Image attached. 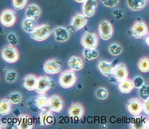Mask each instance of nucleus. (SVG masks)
Masks as SVG:
<instances>
[{"label":"nucleus","mask_w":149,"mask_h":129,"mask_svg":"<svg viewBox=\"0 0 149 129\" xmlns=\"http://www.w3.org/2000/svg\"><path fill=\"white\" fill-rule=\"evenodd\" d=\"M51 33L50 26L44 24L37 28L31 33V37L37 41H43L49 37Z\"/></svg>","instance_id":"f257e3e1"},{"label":"nucleus","mask_w":149,"mask_h":129,"mask_svg":"<svg viewBox=\"0 0 149 129\" xmlns=\"http://www.w3.org/2000/svg\"><path fill=\"white\" fill-rule=\"evenodd\" d=\"M76 82V76L74 72L67 70L61 74L59 79L60 86L63 88H69L73 86Z\"/></svg>","instance_id":"f03ea898"},{"label":"nucleus","mask_w":149,"mask_h":129,"mask_svg":"<svg viewBox=\"0 0 149 129\" xmlns=\"http://www.w3.org/2000/svg\"><path fill=\"white\" fill-rule=\"evenodd\" d=\"M3 59L9 63H14L19 59V53L15 48L8 46L3 50L1 53Z\"/></svg>","instance_id":"7ed1b4c3"},{"label":"nucleus","mask_w":149,"mask_h":129,"mask_svg":"<svg viewBox=\"0 0 149 129\" xmlns=\"http://www.w3.org/2000/svg\"><path fill=\"white\" fill-rule=\"evenodd\" d=\"M127 107L132 115L136 117L143 110V104L138 98H131L127 102Z\"/></svg>","instance_id":"20e7f679"},{"label":"nucleus","mask_w":149,"mask_h":129,"mask_svg":"<svg viewBox=\"0 0 149 129\" xmlns=\"http://www.w3.org/2000/svg\"><path fill=\"white\" fill-rule=\"evenodd\" d=\"M117 60H115L112 63H108L106 61L102 60L100 61L98 63V68L104 76L106 77H110L111 75L113 70L116 67Z\"/></svg>","instance_id":"39448f33"},{"label":"nucleus","mask_w":149,"mask_h":129,"mask_svg":"<svg viewBox=\"0 0 149 129\" xmlns=\"http://www.w3.org/2000/svg\"><path fill=\"white\" fill-rule=\"evenodd\" d=\"M81 42L85 48H90V49H95L97 47L98 39L96 35L92 33H87L84 36Z\"/></svg>","instance_id":"423d86ee"},{"label":"nucleus","mask_w":149,"mask_h":129,"mask_svg":"<svg viewBox=\"0 0 149 129\" xmlns=\"http://www.w3.org/2000/svg\"><path fill=\"white\" fill-rule=\"evenodd\" d=\"M99 32L100 36L103 40H109L112 37L113 28L108 21H102L100 24Z\"/></svg>","instance_id":"0eeeda50"},{"label":"nucleus","mask_w":149,"mask_h":129,"mask_svg":"<svg viewBox=\"0 0 149 129\" xmlns=\"http://www.w3.org/2000/svg\"><path fill=\"white\" fill-rule=\"evenodd\" d=\"M16 21V16L14 12L10 10H6L1 15V24L6 27L12 26Z\"/></svg>","instance_id":"6e6552de"},{"label":"nucleus","mask_w":149,"mask_h":129,"mask_svg":"<svg viewBox=\"0 0 149 129\" xmlns=\"http://www.w3.org/2000/svg\"><path fill=\"white\" fill-rule=\"evenodd\" d=\"M52 86L51 80L46 77H41L38 79L37 85L35 91L39 94H44Z\"/></svg>","instance_id":"1a4fd4ad"},{"label":"nucleus","mask_w":149,"mask_h":129,"mask_svg":"<svg viewBox=\"0 0 149 129\" xmlns=\"http://www.w3.org/2000/svg\"><path fill=\"white\" fill-rule=\"evenodd\" d=\"M148 32L147 24L143 22H138L136 23L132 30V35L136 38H141L144 37Z\"/></svg>","instance_id":"9d476101"},{"label":"nucleus","mask_w":149,"mask_h":129,"mask_svg":"<svg viewBox=\"0 0 149 129\" xmlns=\"http://www.w3.org/2000/svg\"><path fill=\"white\" fill-rule=\"evenodd\" d=\"M48 109L50 111L60 112L62 111L63 107V102L61 98L57 95H54L49 98Z\"/></svg>","instance_id":"9b49d317"},{"label":"nucleus","mask_w":149,"mask_h":129,"mask_svg":"<svg viewBox=\"0 0 149 129\" xmlns=\"http://www.w3.org/2000/svg\"><path fill=\"white\" fill-rule=\"evenodd\" d=\"M113 75H114L116 80L120 82L127 79L128 77V71L125 64L120 63L118 66H116L113 71Z\"/></svg>","instance_id":"f8f14e48"},{"label":"nucleus","mask_w":149,"mask_h":129,"mask_svg":"<svg viewBox=\"0 0 149 129\" xmlns=\"http://www.w3.org/2000/svg\"><path fill=\"white\" fill-rule=\"evenodd\" d=\"M87 24V19L85 15L77 14L74 16L71 25V30L76 31L85 26Z\"/></svg>","instance_id":"ddd939ff"},{"label":"nucleus","mask_w":149,"mask_h":129,"mask_svg":"<svg viewBox=\"0 0 149 129\" xmlns=\"http://www.w3.org/2000/svg\"><path fill=\"white\" fill-rule=\"evenodd\" d=\"M44 70L47 74H55L61 70V64L55 60L47 62L44 66Z\"/></svg>","instance_id":"4468645a"},{"label":"nucleus","mask_w":149,"mask_h":129,"mask_svg":"<svg viewBox=\"0 0 149 129\" xmlns=\"http://www.w3.org/2000/svg\"><path fill=\"white\" fill-rule=\"evenodd\" d=\"M97 6L95 0H86L83 5V14L86 17H91L95 13V9Z\"/></svg>","instance_id":"2eb2a0df"},{"label":"nucleus","mask_w":149,"mask_h":129,"mask_svg":"<svg viewBox=\"0 0 149 129\" xmlns=\"http://www.w3.org/2000/svg\"><path fill=\"white\" fill-rule=\"evenodd\" d=\"M84 112V109L83 106L78 103H75L71 106L69 114L70 117L72 118L74 120H80L82 118Z\"/></svg>","instance_id":"dca6fc26"},{"label":"nucleus","mask_w":149,"mask_h":129,"mask_svg":"<svg viewBox=\"0 0 149 129\" xmlns=\"http://www.w3.org/2000/svg\"><path fill=\"white\" fill-rule=\"evenodd\" d=\"M54 121V117L49 111L43 109L39 115L40 124L42 126H47L53 123Z\"/></svg>","instance_id":"f3484780"},{"label":"nucleus","mask_w":149,"mask_h":129,"mask_svg":"<svg viewBox=\"0 0 149 129\" xmlns=\"http://www.w3.org/2000/svg\"><path fill=\"white\" fill-rule=\"evenodd\" d=\"M55 40L59 42H64L69 38L70 34L66 28L59 27L54 30Z\"/></svg>","instance_id":"a211bd4d"},{"label":"nucleus","mask_w":149,"mask_h":129,"mask_svg":"<svg viewBox=\"0 0 149 129\" xmlns=\"http://www.w3.org/2000/svg\"><path fill=\"white\" fill-rule=\"evenodd\" d=\"M41 14L40 8L36 5H31L26 10V16L27 18L33 19L37 20Z\"/></svg>","instance_id":"6ab92c4d"},{"label":"nucleus","mask_w":149,"mask_h":129,"mask_svg":"<svg viewBox=\"0 0 149 129\" xmlns=\"http://www.w3.org/2000/svg\"><path fill=\"white\" fill-rule=\"evenodd\" d=\"M147 118L144 117H139L136 116V117L132 118L131 121V127L134 129H143L147 128Z\"/></svg>","instance_id":"aec40b11"},{"label":"nucleus","mask_w":149,"mask_h":129,"mask_svg":"<svg viewBox=\"0 0 149 129\" xmlns=\"http://www.w3.org/2000/svg\"><path fill=\"white\" fill-rule=\"evenodd\" d=\"M38 79L34 76H28L24 80L23 85L24 88L28 91H33L35 90L37 85Z\"/></svg>","instance_id":"412c9836"},{"label":"nucleus","mask_w":149,"mask_h":129,"mask_svg":"<svg viewBox=\"0 0 149 129\" xmlns=\"http://www.w3.org/2000/svg\"><path fill=\"white\" fill-rule=\"evenodd\" d=\"M127 3L129 8L134 11H138L145 8L147 0H127Z\"/></svg>","instance_id":"4be33fe9"},{"label":"nucleus","mask_w":149,"mask_h":129,"mask_svg":"<svg viewBox=\"0 0 149 129\" xmlns=\"http://www.w3.org/2000/svg\"><path fill=\"white\" fill-rule=\"evenodd\" d=\"M134 85L133 81H131L130 80L125 79L123 81L120 82L118 85V88L120 92L124 93V94H127L130 93L133 89Z\"/></svg>","instance_id":"5701e85b"},{"label":"nucleus","mask_w":149,"mask_h":129,"mask_svg":"<svg viewBox=\"0 0 149 129\" xmlns=\"http://www.w3.org/2000/svg\"><path fill=\"white\" fill-rule=\"evenodd\" d=\"M68 64H69V66L70 68V69L76 71L82 70L84 66L82 60L76 56L70 57Z\"/></svg>","instance_id":"b1692460"},{"label":"nucleus","mask_w":149,"mask_h":129,"mask_svg":"<svg viewBox=\"0 0 149 129\" xmlns=\"http://www.w3.org/2000/svg\"><path fill=\"white\" fill-rule=\"evenodd\" d=\"M37 21L33 19L27 18L22 22V28L27 33H31L37 28Z\"/></svg>","instance_id":"393cba45"},{"label":"nucleus","mask_w":149,"mask_h":129,"mask_svg":"<svg viewBox=\"0 0 149 129\" xmlns=\"http://www.w3.org/2000/svg\"><path fill=\"white\" fill-rule=\"evenodd\" d=\"M17 128L20 129H30L32 128V121L28 116H22L18 120Z\"/></svg>","instance_id":"a878e982"},{"label":"nucleus","mask_w":149,"mask_h":129,"mask_svg":"<svg viewBox=\"0 0 149 129\" xmlns=\"http://www.w3.org/2000/svg\"><path fill=\"white\" fill-rule=\"evenodd\" d=\"M10 101L8 98H3L0 103V112L2 116L8 115L11 110Z\"/></svg>","instance_id":"bb28decb"},{"label":"nucleus","mask_w":149,"mask_h":129,"mask_svg":"<svg viewBox=\"0 0 149 129\" xmlns=\"http://www.w3.org/2000/svg\"><path fill=\"white\" fill-rule=\"evenodd\" d=\"M49 98L46 95H40L36 100V104L38 106V108L42 109H46L49 105Z\"/></svg>","instance_id":"cd10ccee"},{"label":"nucleus","mask_w":149,"mask_h":129,"mask_svg":"<svg viewBox=\"0 0 149 129\" xmlns=\"http://www.w3.org/2000/svg\"><path fill=\"white\" fill-rule=\"evenodd\" d=\"M83 55L85 58L88 60H92L97 58L99 56V53L95 49H90L86 48L83 51Z\"/></svg>","instance_id":"c85d7f7f"},{"label":"nucleus","mask_w":149,"mask_h":129,"mask_svg":"<svg viewBox=\"0 0 149 129\" xmlns=\"http://www.w3.org/2000/svg\"><path fill=\"white\" fill-rule=\"evenodd\" d=\"M139 96L143 101H146L149 98V86L143 85L139 88Z\"/></svg>","instance_id":"c756f323"},{"label":"nucleus","mask_w":149,"mask_h":129,"mask_svg":"<svg viewBox=\"0 0 149 129\" xmlns=\"http://www.w3.org/2000/svg\"><path fill=\"white\" fill-rule=\"evenodd\" d=\"M138 67L142 72H148L149 71V58H142L138 63Z\"/></svg>","instance_id":"7c9ffc66"},{"label":"nucleus","mask_w":149,"mask_h":129,"mask_svg":"<svg viewBox=\"0 0 149 129\" xmlns=\"http://www.w3.org/2000/svg\"><path fill=\"white\" fill-rule=\"evenodd\" d=\"M109 51L113 56H118L122 52V47L117 44H113L109 47Z\"/></svg>","instance_id":"2f4dec72"},{"label":"nucleus","mask_w":149,"mask_h":129,"mask_svg":"<svg viewBox=\"0 0 149 129\" xmlns=\"http://www.w3.org/2000/svg\"><path fill=\"white\" fill-rule=\"evenodd\" d=\"M8 99L11 103L14 104H18L21 102L22 96L20 93H13L9 96Z\"/></svg>","instance_id":"473e14b6"},{"label":"nucleus","mask_w":149,"mask_h":129,"mask_svg":"<svg viewBox=\"0 0 149 129\" xmlns=\"http://www.w3.org/2000/svg\"><path fill=\"white\" fill-rule=\"evenodd\" d=\"M95 95L97 97V98L100 100H104L108 97V92H107L106 89L104 88H99L96 91Z\"/></svg>","instance_id":"72a5a7b5"},{"label":"nucleus","mask_w":149,"mask_h":129,"mask_svg":"<svg viewBox=\"0 0 149 129\" xmlns=\"http://www.w3.org/2000/svg\"><path fill=\"white\" fill-rule=\"evenodd\" d=\"M28 0H13V5L16 10H19L24 8Z\"/></svg>","instance_id":"f704fd0d"},{"label":"nucleus","mask_w":149,"mask_h":129,"mask_svg":"<svg viewBox=\"0 0 149 129\" xmlns=\"http://www.w3.org/2000/svg\"><path fill=\"white\" fill-rule=\"evenodd\" d=\"M17 73L15 71H10L7 73L5 77L6 81L9 83H14L17 78Z\"/></svg>","instance_id":"c9c22d12"},{"label":"nucleus","mask_w":149,"mask_h":129,"mask_svg":"<svg viewBox=\"0 0 149 129\" xmlns=\"http://www.w3.org/2000/svg\"><path fill=\"white\" fill-rule=\"evenodd\" d=\"M120 0H101L102 3L108 8H113L118 5Z\"/></svg>","instance_id":"e433bc0d"},{"label":"nucleus","mask_w":149,"mask_h":129,"mask_svg":"<svg viewBox=\"0 0 149 129\" xmlns=\"http://www.w3.org/2000/svg\"><path fill=\"white\" fill-rule=\"evenodd\" d=\"M133 84L134 85V87L138 88H140L141 86L144 85V80L140 76H138L135 77L133 80Z\"/></svg>","instance_id":"4c0bfd02"},{"label":"nucleus","mask_w":149,"mask_h":129,"mask_svg":"<svg viewBox=\"0 0 149 129\" xmlns=\"http://www.w3.org/2000/svg\"><path fill=\"white\" fill-rule=\"evenodd\" d=\"M8 40L11 43V44L12 45H15L17 44V37H15V35L14 34H10L8 36Z\"/></svg>","instance_id":"58836bf2"},{"label":"nucleus","mask_w":149,"mask_h":129,"mask_svg":"<svg viewBox=\"0 0 149 129\" xmlns=\"http://www.w3.org/2000/svg\"><path fill=\"white\" fill-rule=\"evenodd\" d=\"M143 111L145 113L149 116V98L147 101H145L143 104Z\"/></svg>","instance_id":"ea45409f"},{"label":"nucleus","mask_w":149,"mask_h":129,"mask_svg":"<svg viewBox=\"0 0 149 129\" xmlns=\"http://www.w3.org/2000/svg\"><path fill=\"white\" fill-rule=\"evenodd\" d=\"M145 42H146L147 45L149 47V33L147 35L146 38H145Z\"/></svg>","instance_id":"a19ab883"},{"label":"nucleus","mask_w":149,"mask_h":129,"mask_svg":"<svg viewBox=\"0 0 149 129\" xmlns=\"http://www.w3.org/2000/svg\"><path fill=\"white\" fill-rule=\"evenodd\" d=\"M146 127L147 128H149V116L148 118H147V124H146Z\"/></svg>","instance_id":"79ce46f5"},{"label":"nucleus","mask_w":149,"mask_h":129,"mask_svg":"<svg viewBox=\"0 0 149 129\" xmlns=\"http://www.w3.org/2000/svg\"><path fill=\"white\" fill-rule=\"evenodd\" d=\"M75 1L77 3H85L86 1V0H75Z\"/></svg>","instance_id":"37998d69"}]
</instances>
